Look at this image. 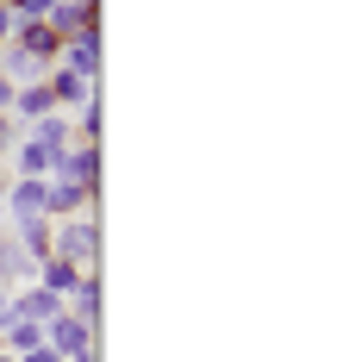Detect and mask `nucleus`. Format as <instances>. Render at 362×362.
<instances>
[{"label":"nucleus","mask_w":362,"mask_h":362,"mask_svg":"<svg viewBox=\"0 0 362 362\" xmlns=\"http://www.w3.org/2000/svg\"><path fill=\"white\" fill-rule=\"evenodd\" d=\"M63 362H100V344H94V350H81V356H63Z\"/></svg>","instance_id":"obj_21"},{"label":"nucleus","mask_w":362,"mask_h":362,"mask_svg":"<svg viewBox=\"0 0 362 362\" xmlns=\"http://www.w3.org/2000/svg\"><path fill=\"white\" fill-rule=\"evenodd\" d=\"M6 44H13V50H25V57H32L37 69H57V57H63V37L50 32V25H44V19H19V25H13V37H6Z\"/></svg>","instance_id":"obj_3"},{"label":"nucleus","mask_w":362,"mask_h":362,"mask_svg":"<svg viewBox=\"0 0 362 362\" xmlns=\"http://www.w3.org/2000/svg\"><path fill=\"white\" fill-rule=\"evenodd\" d=\"M0 362H19V356H13V350H0Z\"/></svg>","instance_id":"obj_22"},{"label":"nucleus","mask_w":362,"mask_h":362,"mask_svg":"<svg viewBox=\"0 0 362 362\" xmlns=\"http://www.w3.org/2000/svg\"><path fill=\"white\" fill-rule=\"evenodd\" d=\"M37 344H44V325H32V319H13L6 337H0V350H13V356H25V350H37Z\"/></svg>","instance_id":"obj_15"},{"label":"nucleus","mask_w":362,"mask_h":362,"mask_svg":"<svg viewBox=\"0 0 362 362\" xmlns=\"http://www.w3.org/2000/svg\"><path fill=\"white\" fill-rule=\"evenodd\" d=\"M44 88H50L57 112H75L81 100H88V94H94V88H100V81H88V75H75V69H63V63H57V69L44 75Z\"/></svg>","instance_id":"obj_9"},{"label":"nucleus","mask_w":362,"mask_h":362,"mask_svg":"<svg viewBox=\"0 0 362 362\" xmlns=\"http://www.w3.org/2000/svg\"><path fill=\"white\" fill-rule=\"evenodd\" d=\"M25 138H32V144H44L50 156H63V150L75 144V125H69V112H44V119H32V125H25Z\"/></svg>","instance_id":"obj_11"},{"label":"nucleus","mask_w":362,"mask_h":362,"mask_svg":"<svg viewBox=\"0 0 362 362\" xmlns=\"http://www.w3.org/2000/svg\"><path fill=\"white\" fill-rule=\"evenodd\" d=\"M6 187H13V169L0 163V206H6Z\"/></svg>","instance_id":"obj_20"},{"label":"nucleus","mask_w":362,"mask_h":362,"mask_svg":"<svg viewBox=\"0 0 362 362\" xmlns=\"http://www.w3.org/2000/svg\"><path fill=\"white\" fill-rule=\"evenodd\" d=\"M44 25H50V32L69 44V37H81V32H100V13H94V6H81V0H57Z\"/></svg>","instance_id":"obj_7"},{"label":"nucleus","mask_w":362,"mask_h":362,"mask_svg":"<svg viewBox=\"0 0 362 362\" xmlns=\"http://www.w3.org/2000/svg\"><path fill=\"white\" fill-rule=\"evenodd\" d=\"M81 275H88V269H75V262H63V256H44V262L32 269V281H37V288H50L57 300H69V293L81 288Z\"/></svg>","instance_id":"obj_10"},{"label":"nucleus","mask_w":362,"mask_h":362,"mask_svg":"<svg viewBox=\"0 0 362 362\" xmlns=\"http://www.w3.org/2000/svg\"><path fill=\"white\" fill-rule=\"evenodd\" d=\"M50 256H63L75 269H100V218L81 213V218H50Z\"/></svg>","instance_id":"obj_1"},{"label":"nucleus","mask_w":362,"mask_h":362,"mask_svg":"<svg viewBox=\"0 0 362 362\" xmlns=\"http://www.w3.org/2000/svg\"><path fill=\"white\" fill-rule=\"evenodd\" d=\"M32 256H25V244H19V238H13V225H0V288L13 293V288H25V281H32Z\"/></svg>","instance_id":"obj_5"},{"label":"nucleus","mask_w":362,"mask_h":362,"mask_svg":"<svg viewBox=\"0 0 362 362\" xmlns=\"http://www.w3.org/2000/svg\"><path fill=\"white\" fill-rule=\"evenodd\" d=\"M57 63H63V69H75V75H88V81H100V32H81V37H69Z\"/></svg>","instance_id":"obj_12"},{"label":"nucleus","mask_w":362,"mask_h":362,"mask_svg":"<svg viewBox=\"0 0 362 362\" xmlns=\"http://www.w3.org/2000/svg\"><path fill=\"white\" fill-rule=\"evenodd\" d=\"M19 362H63V356H57L50 344H37V350H25V356H19Z\"/></svg>","instance_id":"obj_17"},{"label":"nucleus","mask_w":362,"mask_h":362,"mask_svg":"<svg viewBox=\"0 0 362 362\" xmlns=\"http://www.w3.org/2000/svg\"><path fill=\"white\" fill-rule=\"evenodd\" d=\"M50 181H75L100 200V144H69L57 163H50Z\"/></svg>","instance_id":"obj_2"},{"label":"nucleus","mask_w":362,"mask_h":362,"mask_svg":"<svg viewBox=\"0 0 362 362\" xmlns=\"http://www.w3.org/2000/svg\"><path fill=\"white\" fill-rule=\"evenodd\" d=\"M13 25H19V19H13V6H6V0H0V44H6V37H13Z\"/></svg>","instance_id":"obj_18"},{"label":"nucleus","mask_w":362,"mask_h":362,"mask_svg":"<svg viewBox=\"0 0 362 362\" xmlns=\"http://www.w3.org/2000/svg\"><path fill=\"white\" fill-rule=\"evenodd\" d=\"M63 313V300L50 288H37V281H25V288H13V319H32V325H50Z\"/></svg>","instance_id":"obj_8"},{"label":"nucleus","mask_w":362,"mask_h":362,"mask_svg":"<svg viewBox=\"0 0 362 362\" xmlns=\"http://www.w3.org/2000/svg\"><path fill=\"white\" fill-rule=\"evenodd\" d=\"M19 144V125H13V119H6V112H0V156H6V150Z\"/></svg>","instance_id":"obj_16"},{"label":"nucleus","mask_w":362,"mask_h":362,"mask_svg":"<svg viewBox=\"0 0 362 362\" xmlns=\"http://www.w3.org/2000/svg\"><path fill=\"white\" fill-rule=\"evenodd\" d=\"M44 194H50V175H44V181L13 175V187H6V206H0V213H6V218H44Z\"/></svg>","instance_id":"obj_6"},{"label":"nucleus","mask_w":362,"mask_h":362,"mask_svg":"<svg viewBox=\"0 0 362 362\" xmlns=\"http://www.w3.org/2000/svg\"><path fill=\"white\" fill-rule=\"evenodd\" d=\"M6 225H13V238L25 244V256H32V262H44V256H50V218H6Z\"/></svg>","instance_id":"obj_14"},{"label":"nucleus","mask_w":362,"mask_h":362,"mask_svg":"<svg viewBox=\"0 0 362 362\" xmlns=\"http://www.w3.org/2000/svg\"><path fill=\"white\" fill-rule=\"evenodd\" d=\"M50 163H57V156H50L44 144L19 138V144H13V163H6V169H13V175H32V181H44V175H50Z\"/></svg>","instance_id":"obj_13"},{"label":"nucleus","mask_w":362,"mask_h":362,"mask_svg":"<svg viewBox=\"0 0 362 362\" xmlns=\"http://www.w3.org/2000/svg\"><path fill=\"white\" fill-rule=\"evenodd\" d=\"M44 344H50L57 356H81V350H94V344H100V331L88 325V319H75L69 306H63V313L44 325Z\"/></svg>","instance_id":"obj_4"},{"label":"nucleus","mask_w":362,"mask_h":362,"mask_svg":"<svg viewBox=\"0 0 362 362\" xmlns=\"http://www.w3.org/2000/svg\"><path fill=\"white\" fill-rule=\"evenodd\" d=\"M13 107V81H6V75H0V112Z\"/></svg>","instance_id":"obj_19"}]
</instances>
